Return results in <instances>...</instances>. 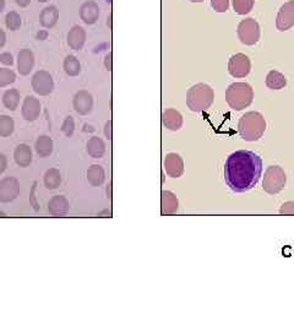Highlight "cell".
<instances>
[{
    "label": "cell",
    "instance_id": "obj_1",
    "mask_svg": "<svg viewBox=\"0 0 294 331\" xmlns=\"http://www.w3.org/2000/svg\"><path fill=\"white\" fill-rule=\"evenodd\" d=\"M261 173L262 160L253 151H236L224 163V181L236 193H244L254 188Z\"/></svg>",
    "mask_w": 294,
    "mask_h": 331
},
{
    "label": "cell",
    "instance_id": "obj_2",
    "mask_svg": "<svg viewBox=\"0 0 294 331\" xmlns=\"http://www.w3.org/2000/svg\"><path fill=\"white\" fill-rule=\"evenodd\" d=\"M266 130V121L259 112H246L238 122V131L245 141H258Z\"/></svg>",
    "mask_w": 294,
    "mask_h": 331
},
{
    "label": "cell",
    "instance_id": "obj_3",
    "mask_svg": "<svg viewBox=\"0 0 294 331\" xmlns=\"http://www.w3.org/2000/svg\"><path fill=\"white\" fill-rule=\"evenodd\" d=\"M215 101V92L207 84H196L189 88L186 93V105L195 113L205 112L212 106Z\"/></svg>",
    "mask_w": 294,
    "mask_h": 331
},
{
    "label": "cell",
    "instance_id": "obj_4",
    "mask_svg": "<svg viewBox=\"0 0 294 331\" xmlns=\"http://www.w3.org/2000/svg\"><path fill=\"white\" fill-rule=\"evenodd\" d=\"M254 90L246 83L230 84L226 90V102L234 110H243L253 103Z\"/></svg>",
    "mask_w": 294,
    "mask_h": 331
},
{
    "label": "cell",
    "instance_id": "obj_5",
    "mask_svg": "<svg viewBox=\"0 0 294 331\" xmlns=\"http://www.w3.org/2000/svg\"><path fill=\"white\" fill-rule=\"evenodd\" d=\"M286 173L280 166H270L265 172L262 189L270 195H276L286 187Z\"/></svg>",
    "mask_w": 294,
    "mask_h": 331
},
{
    "label": "cell",
    "instance_id": "obj_6",
    "mask_svg": "<svg viewBox=\"0 0 294 331\" xmlns=\"http://www.w3.org/2000/svg\"><path fill=\"white\" fill-rule=\"evenodd\" d=\"M237 34L245 46H254L260 40V25L254 17H246L238 24Z\"/></svg>",
    "mask_w": 294,
    "mask_h": 331
},
{
    "label": "cell",
    "instance_id": "obj_7",
    "mask_svg": "<svg viewBox=\"0 0 294 331\" xmlns=\"http://www.w3.org/2000/svg\"><path fill=\"white\" fill-rule=\"evenodd\" d=\"M31 86L39 96H49L54 90V80L49 71L38 70L31 79Z\"/></svg>",
    "mask_w": 294,
    "mask_h": 331
},
{
    "label": "cell",
    "instance_id": "obj_8",
    "mask_svg": "<svg viewBox=\"0 0 294 331\" xmlns=\"http://www.w3.org/2000/svg\"><path fill=\"white\" fill-rule=\"evenodd\" d=\"M250 70H251V62L249 56L243 53L232 55L228 61V71L233 77L240 79L248 76Z\"/></svg>",
    "mask_w": 294,
    "mask_h": 331
},
{
    "label": "cell",
    "instance_id": "obj_9",
    "mask_svg": "<svg viewBox=\"0 0 294 331\" xmlns=\"http://www.w3.org/2000/svg\"><path fill=\"white\" fill-rule=\"evenodd\" d=\"M20 195V183L14 177H5L0 181V203L9 204Z\"/></svg>",
    "mask_w": 294,
    "mask_h": 331
},
{
    "label": "cell",
    "instance_id": "obj_10",
    "mask_svg": "<svg viewBox=\"0 0 294 331\" xmlns=\"http://www.w3.org/2000/svg\"><path fill=\"white\" fill-rule=\"evenodd\" d=\"M294 26V0H288L281 5L276 16V27L278 31H288Z\"/></svg>",
    "mask_w": 294,
    "mask_h": 331
},
{
    "label": "cell",
    "instance_id": "obj_11",
    "mask_svg": "<svg viewBox=\"0 0 294 331\" xmlns=\"http://www.w3.org/2000/svg\"><path fill=\"white\" fill-rule=\"evenodd\" d=\"M73 106L75 112L80 115L90 114L93 108V97L89 91L80 90L75 93L73 100Z\"/></svg>",
    "mask_w": 294,
    "mask_h": 331
},
{
    "label": "cell",
    "instance_id": "obj_12",
    "mask_svg": "<svg viewBox=\"0 0 294 331\" xmlns=\"http://www.w3.org/2000/svg\"><path fill=\"white\" fill-rule=\"evenodd\" d=\"M40 110V102L38 99H36L34 96H27L24 100L23 107H21V114L23 118L27 122H34L39 118Z\"/></svg>",
    "mask_w": 294,
    "mask_h": 331
},
{
    "label": "cell",
    "instance_id": "obj_13",
    "mask_svg": "<svg viewBox=\"0 0 294 331\" xmlns=\"http://www.w3.org/2000/svg\"><path fill=\"white\" fill-rule=\"evenodd\" d=\"M164 171L172 178H179L184 173L183 159L178 153H168L164 159Z\"/></svg>",
    "mask_w": 294,
    "mask_h": 331
},
{
    "label": "cell",
    "instance_id": "obj_14",
    "mask_svg": "<svg viewBox=\"0 0 294 331\" xmlns=\"http://www.w3.org/2000/svg\"><path fill=\"white\" fill-rule=\"evenodd\" d=\"M86 40H87L86 30L82 26H79V25H75V26L71 27V30L69 31L67 36L68 46L74 50L82 49L86 43Z\"/></svg>",
    "mask_w": 294,
    "mask_h": 331
},
{
    "label": "cell",
    "instance_id": "obj_15",
    "mask_svg": "<svg viewBox=\"0 0 294 331\" xmlns=\"http://www.w3.org/2000/svg\"><path fill=\"white\" fill-rule=\"evenodd\" d=\"M99 14H101L99 5L97 4L95 0H87L80 8V18L86 25L96 24L99 17Z\"/></svg>",
    "mask_w": 294,
    "mask_h": 331
},
{
    "label": "cell",
    "instance_id": "obj_16",
    "mask_svg": "<svg viewBox=\"0 0 294 331\" xmlns=\"http://www.w3.org/2000/svg\"><path fill=\"white\" fill-rule=\"evenodd\" d=\"M34 66V55L32 50L29 48H24L17 54V70L20 75H29L33 70Z\"/></svg>",
    "mask_w": 294,
    "mask_h": 331
},
{
    "label": "cell",
    "instance_id": "obj_17",
    "mask_svg": "<svg viewBox=\"0 0 294 331\" xmlns=\"http://www.w3.org/2000/svg\"><path fill=\"white\" fill-rule=\"evenodd\" d=\"M70 210V204L64 195H55L48 203V211L53 216H65Z\"/></svg>",
    "mask_w": 294,
    "mask_h": 331
},
{
    "label": "cell",
    "instance_id": "obj_18",
    "mask_svg": "<svg viewBox=\"0 0 294 331\" xmlns=\"http://www.w3.org/2000/svg\"><path fill=\"white\" fill-rule=\"evenodd\" d=\"M59 21V10L57 6L48 5L45 9H42L39 14V24L45 28H53Z\"/></svg>",
    "mask_w": 294,
    "mask_h": 331
},
{
    "label": "cell",
    "instance_id": "obj_19",
    "mask_svg": "<svg viewBox=\"0 0 294 331\" xmlns=\"http://www.w3.org/2000/svg\"><path fill=\"white\" fill-rule=\"evenodd\" d=\"M162 123L170 130L177 131L183 127V115L177 109L170 108L164 110L163 114H162Z\"/></svg>",
    "mask_w": 294,
    "mask_h": 331
},
{
    "label": "cell",
    "instance_id": "obj_20",
    "mask_svg": "<svg viewBox=\"0 0 294 331\" xmlns=\"http://www.w3.org/2000/svg\"><path fill=\"white\" fill-rule=\"evenodd\" d=\"M14 159L17 166L20 167H29L32 162V150L29 145L20 144L17 145L14 151Z\"/></svg>",
    "mask_w": 294,
    "mask_h": 331
},
{
    "label": "cell",
    "instance_id": "obj_21",
    "mask_svg": "<svg viewBox=\"0 0 294 331\" xmlns=\"http://www.w3.org/2000/svg\"><path fill=\"white\" fill-rule=\"evenodd\" d=\"M86 150L92 159H102L106 153V144L101 138L93 137L87 141Z\"/></svg>",
    "mask_w": 294,
    "mask_h": 331
},
{
    "label": "cell",
    "instance_id": "obj_22",
    "mask_svg": "<svg viewBox=\"0 0 294 331\" xmlns=\"http://www.w3.org/2000/svg\"><path fill=\"white\" fill-rule=\"evenodd\" d=\"M179 209V203L178 199L172 191L164 190L162 193V213L164 215H171V213L177 212Z\"/></svg>",
    "mask_w": 294,
    "mask_h": 331
},
{
    "label": "cell",
    "instance_id": "obj_23",
    "mask_svg": "<svg viewBox=\"0 0 294 331\" xmlns=\"http://www.w3.org/2000/svg\"><path fill=\"white\" fill-rule=\"evenodd\" d=\"M106 172L104 168L99 165H92L87 169V181L92 187H101L104 183Z\"/></svg>",
    "mask_w": 294,
    "mask_h": 331
},
{
    "label": "cell",
    "instance_id": "obj_24",
    "mask_svg": "<svg viewBox=\"0 0 294 331\" xmlns=\"http://www.w3.org/2000/svg\"><path fill=\"white\" fill-rule=\"evenodd\" d=\"M53 147H54V144H53L52 138L48 137V135L39 137L36 140V144H34V149H36V152L39 157L51 156L53 152Z\"/></svg>",
    "mask_w": 294,
    "mask_h": 331
},
{
    "label": "cell",
    "instance_id": "obj_25",
    "mask_svg": "<svg viewBox=\"0 0 294 331\" xmlns=\"http://www.w3.org/2000/svg\"><path fill=\"white\" fill-rule=\"evenodd\" d=\"M287 85V79L282 72L277 70H271L266 76V86L271 90H281Z\"/></svg>",
    "mask_w": 294,
    "mask_h": 331
},
{
    "label": "cell",
    "instance_id": "obj_26",
    "mask_svg": "<svg viewBox=\"0 0 294 331\" xmlns=\"http://www.w3.org/2000/svg\"><path fill=\"white\" fill-rule=\"evenodd\" d=\"M21 94L20 91L16 90V88H10V90H6L5 93L3 94V105L6 109L9 110H15L20 105Z\"/></svg>",
    "mask_w": 294,
    "mask_h": 331
},
{
    "label": "cell",
    "instance_id": "obj_27",
    "mask_svg": "<svg viewBox=\"0 0 294 331\" xmlns=\"http://www.w3.org/2000/svg\"><path fill=\"white\" fill-rule=\"evenodd\" d=\"M62 66H64L65 74L69 75V76L75 77L79 76L81 72V63L76 56L73 54H69L65 56L64 63H62Z\"/></svg>",
    "mask_w": 294,
    "mask_h": 331
},
{
    "label": "cell",
    "instance_id": "obj_28",
    "mask_svg": "<svg viewBox=\"0 0 294 331\" xmlns=\"http://www.w3.org/2000/svg\"><path fill=\"white\" fill-rule=\"evenodd\" d=\"M45 185L49 190H54V189L59 188V185L61 184V174L57 168H49L48 171L45 173Z\"/></svg>",
    "mask_w": 294,
    "mask_h": 331
},
{
    "label": "cell",
    "instance_id": "obj_29",
    "mask_svg": "<svg viewBox=\"0 0 294 331\" xmlns=\"http://www.w3.org/2000/svg\"><path fill=\"white\" fill-rule=\"evenodd\" d=\"M14 129L15 123L10 115H0V137L9 138L14 132Z\"/></svg>",
    "mask_w": 294,
    "mask_h": 331
},
{
    "label": "cell",
    "instance_id": "obj_30",
    "mask_svg": "<svg viewBox=\"0 0 294 331\" xmlns=\"http://www.w3.org/2000/svg\"><path fill=\"white\" fill-rule=\"evenodd\" d=\"M232 5L238 15H246L254 9L255 0H232Z\"/></svg>",
    "mask_w": 294,
    "mask_h": 331
},
{
    "label": "cell",
    "instance_id": "obj_31",
    "mask_svg": "<svg viewBox=\"0 0 294 331\" xmlns=\"http://www.w3.org/2000/svg\"><path fill=\"white\" fill-rule=\"evenodd\" d=\"M5 25L6 28L10 31L20 30L21 25H23V18L17 11H9L5 16Z\"/></svg>",
    "mask_w": 294,
    "mask_h": 331
},
{
    "label": "cell",
    "instance_id": "obj_32",
    "mask_svg": "<svg viewBox=\"0 0 294 331\" xmlns=\"http://www.w3.org/2000/svg\"><path fill=\"white\" fill-rule=\"evenodd\" d=\"M16 81V74L8 68H0V87H8Z\"/></svg>",
    "mask_w": 294,
    "mask_h": 331
},
{
    "label": "cell",
    "instance_id": "obj_33",
    "mask_svg": "<svg viewBox=\"0 0 294 331\" xmlns=\"http://www.w3.org/2000/svg\"><path fill=\"white\" fill-rule=\"evenodd\" d=\"M61 131L64 132V135L67 138H71L73 137L74 131H75V121L71 115H68L67 118L64 119L61 125Z\"/></svg>",
    "mask_w": 294,
    "mask_h": 331
},
{
    "label": "cell",
    "instance_id": "obj_34",
    "mask_svg": "<svg viewBox=\"0 0 294 331\" xmlns=\"http://www.w3.org/2000/svg\"><path fill=\"white\" fill-rule=\"evenodd\" d=\"M211 6L216 12H226L229 9V0H211Z\"/></svg>",
    "mask_w": 294,
    "mask_h": 331
},
{
    "label": "cell",
    "instance_id": "obj_35",
    "mask_svg": "<svg viewBox=\"0 0 294 331\" xmlns=\"http://www.w3.org/2000/svg\"><path fill=\"white\" fill-rule=\"evenodd\" d=\"M280 213L282 215H294V201H287L280 209Z\"/></svg>",
    "mask_w": 294,
    "mask_h": 331
},
{
    "label": "cell",
    "instance_id": "obj_36",
    "mask_svg": "<svg viewBox=\"0 0 294 331\" xmlns=\"http://www.w3.org/2000/svg\"><path fill=\"white\" fill-rule=\"evenodd\" d=\"M0 63L6 66H11L14 64V56H12L11 53L3 52L2 54H0Z\"/></svg>",
    "mask_w": 294,
    "mask_h": 331
},
{
    "label": "cell",
    "instance_id": "obj_37",
    "mask_svg": "<svg viewBox=\"0 0 294 331\" xmlns=\"http://www.w3.org/2000/svg\"><path fill=\"white\" fill-rule=\"evenodd\" d=\"M8 168V159L4 153L0 152V174H3Z\"/></svg>",
    "mask_w": 294,
    "mask_h": 331
},
{
    "label": "cell",
    "instance_id": "obj_38",
    "mask_svg": "<svg viewBox=\"0 0 294 331\" xmlns=\"http://www.w3.org/2000/svg\"><path fill=\"white\" fill-rule=\"evenodd\" d=\"M112 124H113L112 121H108L104 125V135L108 140H112Z\"/></svg>",
    "mask_w": 294,
    "mask_h": 331
},
{
    "label": "cell",
    "instance_id": "obj_39",
    "mask_svg": "<svg viewBox=\"0 0 294 331\" xmlns=\"http://www.w3.org/2000/svg\"><path fill=\"white\" fill-rule=\"evenodd\" d=\"M104 66L108 71H112L113 65H112V53L111 52H109L108 54L104 56Z\"/></svg>",
    "mask_w": 294,
    "mask_h": 331
},
{
    "label": "cell",
    "instance_id": "obj_40",
    "mask_svg": "<svg viewBox=\"0 0 294 331\" xmlns=\"http://www.w3.org/2000/svg\"><path fill=\"white\" fill-rule=\"evenodd\" d=\"M37 40H39V41H45L48 38V31L47 30H40L39 32H37Z\"/></svg>",
    "mask_w": 294,
    "mask_h": 331
},
{
    "label": "cell",
    "instance_id": "obj_41",
    "mask_svg": "<svg viewBox=\"0 0 294 331\" xmlns=\"http://www.w3.org/2000/svg\"><path fill=\"white\" fill-rule=\"evenodd\" d=\"M6 43V33L3 28H0V49L5 46Z\"/></svg>",
    "mask_w": 294,
    "mask_h": 331
},
{
    "label": "cell",
    "instance_id": "obj_42",
    "mask_svg": "<svg viewBox=\"0 0 294 331\" xmlns=\"http://www.w3.org/2000/svg\"><path fill=\"white\" fill-rule=\"evenodd\" d=\"M15 3L20 6V8H26L31 4V0H15Z\"/></svg>",
    "mask_w": 294,
    "mask_h": 331
},
{
    "label": "cell",
    "instance_id": "obj_43",
    "mask_svg": "<svg viewBox=\"0 0 294 331\" xmlns=\"http://www.w3.org/2000/svg\"><path fill=\"white\" fill-rule=\"evenodd\" d=\"M4 8H5V0H0V14L4 11Z\"/></svg>",
    "mask_w": 294,
    "mask_h": 331
},
{
    "label": "cell",
    "instance_id": "obj_44",
    "mask_svg": "<svg viewBox=\"0 0 294 331\" xmlns=\"http://www.w3.org/2000/svg\"><path fill=\"white\" fill-rule=\"evenodd\" d=\"M112 184L108 185V189H107V194H108V198L112 199Z\"/></svg>",
    "mask_w": 294,
    "mask_h": 331
},
{
    "label": "cell",
    "instance_id": "obj_45",
    "mask_svg": "<svg viewBox=\"0 0 294 331\" xmlns=\"http://www.w3.org/2000/svg\"><path fill=\"white\" fill-rule=\"evenodd\" d=\"M107 25L109 26V28H112V14H109V16L107 18Z\"/></svg>",
    "mask_w": 294,
    "mask_h": 331
},
{
    "label": "cell",
    "instance_id": "obj_46",
    "mask_svg": "<svg viewBox=\"0 0 294 331\" xmlns=\"http://www.w3.org/2000/svg\"><path fill=\"white\" fill-rule=\"evenodd\" d=\"M190 2L192 3H202V2H205V0H190Z\"/></svg>",
    "mask_w": 294,
    "mask_h": 331
},
{
    "label": "cell",
    "instance_id": "obj_47",
    "mask_svg": "<svg viewBox=\"0 0 294 331\" xmlns=\"http://www.w3.org/2000/svg\"><path fill=\"white\" fill-rule=\"evenodd\" d=\"M37 2H38V3H47V2H49V0H37Z\"/></svg>",
    "mask_w": 294,
    "mask_h": 331
}]
</instances>
